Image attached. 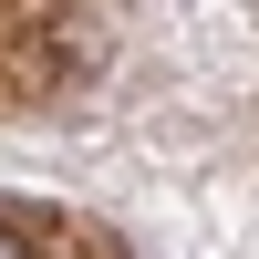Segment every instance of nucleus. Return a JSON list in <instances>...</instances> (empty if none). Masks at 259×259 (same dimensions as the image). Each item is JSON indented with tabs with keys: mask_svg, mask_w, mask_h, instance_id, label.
Returning a JSON list of instances; mask_svg holds the SVG:
<instances>
[{
	"mask_svg": "<svg viewBox=\"0 0 259 259\" xmlns=\"http://www.w3.org/2000/svg\"><path fill=\"white\" fill-rule=\"evenodd\" d=\"M0 259H21V239H11V228H0Z\"/></svg>",
	"mask_w": 259,
	"mask_h": 259,
	"instance_id": "1",
	"label": "nucleus"
}]
</instances>
